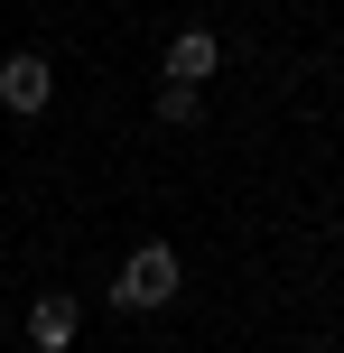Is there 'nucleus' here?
I'll use <instances>...</instances> for the list:
<instances>
[{
  "label": "nucleus",
  "mask_w": 344,
  "mask_h": 353,
  "mask_svg": "<svg viewBox=\"0 0 344 353\" xmlns=\"http://www.w3.org/2000/svg\"><path fill=\"white\" fill-rule=\"evenodd\" d=\"M186 288V261H177V242H140L121 261V279H112V307H168Z\"/></svg>",
  "instance_id": "nucleus-1"
},
{
  "label": "nucleus",
  "mask_w": 344,
  "mask_h": 353,
  "mask_svg": "<svg viewBox=\"0 0 344 353\" xmlns=\"http://www.w3.org/2000/svg\"><path fill=\"white\" fill-rule=\"evenodd\" d=\"M159 65H168V84H196V93H205V84H214V65H223V37H214V28H177Z\"/></svg>",
  "instance_id": "nucleus-3"
},
{
  "label": "nucleus",
  "mask_w": 344,
  "mask_h": 353,
  "mask_svg": "<svg viewBox=\"0 0 344 353\" xmlns=\"http://www.w3.org/2000/svg\"><path fill=\"white\" fill-rule=\"evenodd\" d=\"M74 325H84V307H74L65 288H47V298L28 307V344H37V353H65V344H74Z\"/></svg>",
  "instance_id": "nucleus-4"
},
{
  "label": "nucleus",
  "mask_w": 344,
  "mask_h": 353,
  "mask_svg": "<svg viewBox=\"0 0 344 353\" xmlns=\"http://www.w3.org/2000/svg\"><path fill=\"white\" fill-rule=\"evenodd\" d=\"M159 130H205V93L196 84H159Z\"/></svg>",
  "instance_id": "nucleus-5"
},
{
  "label": "nucleus",
  "mask_w": 344,
  "mask_h": 353,
  "mask_svg": "<svg viewBox=\"0 0 344 353\" xmlns=\"http://www.w3.org/2000/svg\"><path fill=\"white\" fill-rule=\"evenodd\" d=\"M56 103V65L37 47H19V56H0V112H19V121H37V112Z\"/></svg>",
  "instance_id": "nucleus-2"
}]
</instances>
